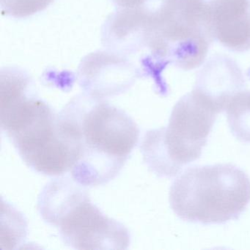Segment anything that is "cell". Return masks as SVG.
<instances>
[{
  "label": "cell",
  "mask_w": 250,
  "mask_h": 250,
  "mask_svg": "<svg viewBox=\"0 0 250 250\" xmlns=\"http://www.w3.org/2000/svg\"><path fill=\"white\" fill-rule=\"evenodd\" d=\"M71 125L79 157L71 170L84 187L103 185L115 178L137 146L140 130L124 111L86 94L61 111Z\"/></svg>",
  "instance_id": "6da1fadb"
},
{
  "label": "cell",
  "mask_w": 250,
  "mask_h": 250,
  "mask_svg": "<svg viewBox=\"0 0 250 250\" xmlns=\"http://www.w3.org/2000/svg\"><path fill=\"white\" fill-rule=\"evenodd\" d=\"M0 115L2 130L29 167L51 176L71 172L78 159V147L47 104L26 93Z\"/></svg>",
  "instance_id": "7a4b0ae2"
},
{
  "label": "cell",
  "mask_w": 250,
  "mask_h": 250,
  "mask_svg": "<svg viewBox=\"0 0 250 250\" xmlns=\"http://www.w3.org/2000/svg\"><path fill=\"white\" fill-rule=\"evenodd\" d=\"M148 61L158 74L168 65L200 66L214 40L207 0H161L149 13Z\"/></svg>",
  "instance_id": "3957f363"
},
{
  "label": "cell",
  "mask_w": 250,
  "mask_h": 250,
  "mask_svg": "<svg viewBox=\"0 0 250 250\" xmlns=\"http://www.w3.org/2000/svg\"><path fill=\"white\" fill-rule=\"evenodd\" d=\"M250 202V179L231 164L188 168L169 191L171 208L180 219L204 225L237 219Z\"/></svg>",
  "instance_id": "277c9868"
},
{
  "label": "cell",
  "mask_w": 250,
  "mask_h": 250,
  "mask_svg": "<svg viewBox=\"0 0 250 250\" xmlns=\"http://www.w3.org/2000/svg\"><path fill=\"white\" fill-rule=\"evenodd\" d=\"M84 186L74 179L49 183L39 199L42 218L58 228L62 239L77 250H124L128 229L108 217L90 201Z\"/></svg>",
  "instance_id": "5b68a950"
},
{
  "label": "cell",
  "mask_w": 250,
  "mask_h": 250,
  "mask_svg": "<svg viewBox=\"0 0 250 250\" xmlns=\"http://www.w3.org/2000/svg\"><path fill=\"white\" fill-rule=\"evenodd\" d=\"M220 112L208 97L194 88L177 102L167 128L146 133L141 146L145 162L159 176L178 175L184 165L200 157Z\"/></svg>",
  "instance_id": "8992f818"
},
{
  "label": "cell",
  "mask_w": 250,
  "mask_h": 250,
  "mask_svg": "<svg viewBox=\"0 0 250 250\" xmlns=\"http://www.w3.org/2000/svg\"><path fill=\"white\" fill-rule=\"evenodd\" d=\"M140 76L128 59L114 52L90 54L83 60L79 69L80 83L85 93L99 99L123 93Z\"/></svg>",
  "instance_id": "52a82bcc"
},
{
  "label": "cell",
  "mask_w": 250,
  "mask_h": 250,
  "mask_svg": "<svg viewBox=\"0 0 250 250\" xmlns=\"http://www.w3.org/2000/svg\"><path fill=\"white\" fill-rule=\"evenodd\" d=\"M207 2L214 40L229 50H250V0Z\"/></svg>",
  "instance_id": "ba28073f"
},
{
  "label": "cell",
  "mask_w": 250,
  "mask_h": 250,
  "mask_svg": "<svg viewBox=\"0 0 250 250\" xmlns=\"http://www.w3.org/2000/svg\"><path fill=\"white\" fill-rule=\"evenodd\" d=\"M244 87L242 73L236 64L228 58H213L202 69L194 88L213 102L221 112L234 95Z\"/></svg>",
  "instance_id": "9c48e42d"
},
{
  "label": "cell",
  "mask_w": 250,
  "mask_h": 250,
  "mask_svg": "<svg viewBox=\"0 0 250 250\" xmlns=\"http://www.w3.org/2000/svg\"><path fill=\"white\" fill-rule=\"evenodd\" d=\"M229 129L243 143H250V90L232 96L226 108Z\"/></svg>",
  "instance_id": "30bf717a"
},
{
  "label": "cell",
  "mask_w": 250,
  "mask_h": 250,
  "mask_svg": "<svg viewBox=\"0 0 250 250\" xmlns=\"http://www.w3.org/2000/svg\"><path fill=\"white\" fill-rule=\"evenodd\" d=\"M5 222L2 219L1 225V248L11 250L20 244L25 238L26 225L23 216L17 210H13L9 205H5Z\"/></svg>",
  "instance_id": "8fae6325"
},
{
  "label": "cell",
  "mask_w": 250,
  "mask_h": 250,
  "mask_svg": "<svg viewBox=\"0 0 250 250\" xmlns=\"http://www.w3.org/2000/svg\"><path fill=\"white\" fill-rule=\"evenodd\" d=\"M54 0H1L2 11L6 15L23 18L47 8Z\"/></svg>",
  "instance_id": "7c38bea8"
},
{
  "label": "cell",
  "mask_w": 250,
  "mask_h": 250,
  "mask_svg": "<svg viewBox=\"0 0 250 250\" xmlns=\"http://www.w3.org/2000/svg\"><path fill=\"white\" fill-rule=\"evenodd\" d=\"M121 8H134L140 6L146 0H112Z\"/></svg>",
  "instance_id": "4fadbf2b"
}]
</instances>
